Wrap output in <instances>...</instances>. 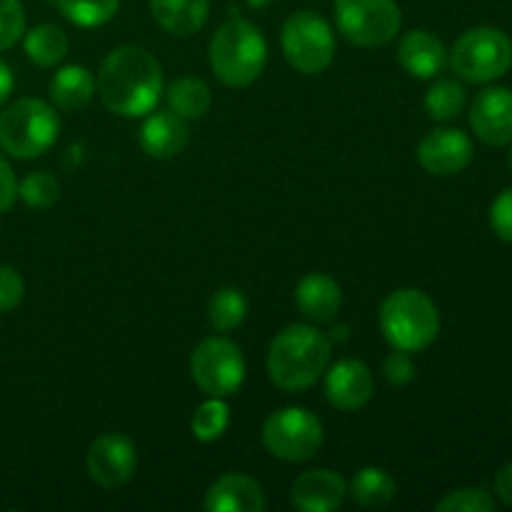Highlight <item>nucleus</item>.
Masks as SVG:
<instances>
[{"label": "nucleus", "instance_id": "obj_1", "mask_svg": "<svg viewBox=\"0 0 512 512\" xmlns=\"http://www.w3.org/2000/svg\"><path fill=\"white\" fill-rule=\"evenodd\" d=\"M100 100L120 118H140L163 95V68L140 45H120L103 60L95 80Z\"/></svg>", "mask_w": 512, "mask_h": 512}, {"label": "nucleus", "instance_id": "obj_2", "mask_svg": "<svg viewBox=\"0 0 512 512\" xmlns=\"http://www.w3.org/2000/svg\"><path fill=\"white\" fill-rule=\"evenodd\" d=\"M330 338L313 325H288L268 348V375L275 388L300 393L318 383L330 365Z\"/></svg>", "mask_w": 512, "mask_h": 512}, {"label": "nucleus", "instance_id": "obj_3", "mask_svg": "<svg viewBox=\"0 0 512 512\" xmlns=\"http://www.w3.org/2000/svg\"><path fill=\"white\" fill-rule=\"evenodd\" d=\"M208 60L220 83L230 88H248L268 63L263 30L245 18H230L210 40Z\"/></svg>", "mask_w": 512, "mask_h": 512}, {"label": "nucleus", "instance_id": "obj_4", "mask_svg": "<svg viewBox=\"0 0 512 512\" xmlns=\"http://www.w3.org/2000/svg\"><path fill=\"white\" fill-rule=\"evenodd\" d=\"M380 330L393 350L420 353L438 340L440 313L418 288H400L380 305Z\"/></svg>", "mask_w": 512, "mask_h": 512}, {"label": "nucleus", "instance_id": "obj_5", "mask_svg": "<svg viewBox=\"0 0 512 512\" xmlns=\"http://www.w3.org/2000/svg\"><path fill=\"white\" fill-rule=\"evenodd\" d=\"M58 135V113L40 98H20L0 113V148L18 160L48 153Z\"/></svg>", "mask_w": 512, "mask_h": 512}, {"label": "nucleus", "instance_id": "obj_6", "mask_svg": "<svg viewBox=\"0 0 512 512\" xmlns=\"http://www.w3.org/2000/svg\"><path fill=\"white\" fill-rule=\"evenodd\" d=\"M448 63L453 73L468 83H490L503 78L512 68L510 35L490 25L468 30L453 45Z\"/></svg>", "mask_w": 512, "mask_h": 512}, {"label": "nucleus", "instance_id": "obj_7", "mask_svg": "<svg viewBox=\"0 0 512 512\" xmlns=\"http://www.w3.org/2000/svg\"><path fill=\"white\" fill-rule=\"evenodd\" d=\"M283 55L298 73L318 75L330 68L335 58V35L325 18L313 10H298L280 30Z\"/></svg>", "mask_w": 512, "mask_h": 512}, {"label": "nucleus", "instance_id": "obj_8", "mask_svg": "<svg viewBox=\"0 0 512 512\" xmlns=\"http://www.w3.org/2000/svg\"><path fill=\"white\" fill-rule=\"evenodd\" d=\"M263 445L273 458L305 463L323 445V423L305 408L275 410L263 423Z\"/></svg>", "mask_w": 512, "mask_h": 512}, {"label": "nucleus", "instance_id": "obj_9", "mask_svg": "<svg viewBox=\"0 0 512 512\" xmlns=\"http://www.w3.org/2000/svg\"><path fill=\"white\" fill-rule=\"evenodd\" d=\"M335 25L358 48H380L400 33L403 13L395 0H335Z\"/></svg>", "mask_w": 512, "mask_h": 512}, {"label": "nucleus", "instance_id": "obj_10", "mask_svg": "<svg viewBox=\"0 0 512 512\" xmlns=\"http://www.w3.org/2000/svg\"><path fill=\"white\" fill-rule=\"evenodd\" d=\"M190 375L208 398H230L245 380L243 350L228 338H205L190 355Z\"/></svg>", "mask_w": 512, "mask_h": 512}, {"label": "nucleus", "instance_id": "obj_11", "mask_svg": "<svg viewBox=\"0 0 512 512\" xmlns=\"http://www.w3.org/2000/svg\"><path fill=\"white\" fill-rule=\"evenodd\" d=\"M88 475L95 485L115 490L128 483L138 468V453L133 440L120 433H105L95 438L88 448Z\"/></svg>", "mask_w": 512, "mask_h": 512}, {"label": "nucleus", "instance_id": "obj_12", "mask_svg": "<svg viewBox=\"0 0 512 512\" xmlns=\"http://www.w3.org/2000/svg\"><path fill=\"white\" fill-rule=\"evenodd\" d=\"M418 160L430 175H458L473 160V140L458 128H435L418 143Z\"/></svg>", "mask_w": 512, "mask_h": 512}, {"label": "nucleus", "instance_id": "obj_13", "mask_svg": "<svg viewBox=\"0 0 512 512\" xmlns=\"http://www.w3.org/2000/svg\"><path fill=\"white\" fill-rule=\"evenodd\" d=\"M375 393V380L363 360L343 358L325 370V395L330 405L338 410L353 413L365 408Z\"/></svg>", "mask_w": 512, "mask_h": 512}, {"label": "nucleus", "instance_id": "obj_14", "mask_svg": "<svg viewBox=\"0 0 512 512\" xmlns=\"http://www.w3.org/2000/svg\"><path fill=\"white\" fill-rule=\"evenodd\" d=\"M470 128L483 143L495 148L512 143V90L485 88L475 95L470 105Z\"/></svg>", "mask_w": 512, "mask_h": 512}, {"label": "nucleus", "instance_id": "obj_15", "mask_svg": "<svg viewBox=\"0 0 512 512\" xmlns=\"http://www.w3.org/2000/svg\"><path fill=\"white\" fill-rule=\"evenodd\" d=\"M348 495V485L333 470H305L290 488V503L300 512H330L340 508Z\"/></svg>", "mask_w": 512, "mask_h": 512}, {"label": "nucleus", "instance_id": "obj_16", "mask_svg": "<svg viewBox=\"0 0 512 512\" xmlns=\"http://www.w3.org/2000/svg\"><path fill=\"white\" fill-rule=\"evenodd\" d=\"M203 505L208 512H263L268 503L258 480L243 473H225L210 485Z\"/></svg>", "mask_w": 512, "mask_h": 512}, {"label": "nucleus", "instance_id": "obj_17", "mask_svg": "<svg viewBox=\"0 0 512 512\" xmlns=\"http://www.w3.org/2000/svg\"><path fill=\"white\" fill-rule=\"evenodd\" d=\"M188 138V125L173 110H155V113L150 110L140 128V148L145 150V155L158 160H168L183 153Z\"/></svg>", "mask_w": 512, "mask_h": 512}, {"label": "nucleus", "instance_id": "obj_18", "mask_svg": "<svg viewBox=\"0 0 512 512\" xmlns=\"http://www.w3.org/2000/svg\"><path fill=\"white\" fill-rule=\"evenodd\" d=\"M398 60L413 78L430 80L448 63V50L443 40L428 30H410L398 43Z\"/></svg>", "mask_w": 512, "mask_h": 512}, {"label": "nucleus", "instance_id": "obj_19", "mask_svg": "<svg viewBox=\"0 0 512 512\" xmlns=\"http://www.w3.org/2000/svg\"><path fill=\"white\" fill-rule=\"evenodd\" d=\"M295 303L310 323H333L343 305V290L330 275L308 273L298 283Z\"/></svg>", "mask_w": 512, "mask_h": 512}, {"label": "nucleus", "instance_id": "obj_20", "mask_svg": "<svg viewBox=\"0 0 512 512\" xmlns=\"http://www.w3.org/2000/svg\"><path fill=\"white\" fill-rule=\"evenodd\" d=\"M155 23L173 35H193L208 23L210 0H148Z\"/></svg>", "mask_w": 512, "mask_h": 512}, {"label": "nucleus", "instance_id": "obj_21", "mask_svg": "<svg viewBox=\"0 0 512 512\" xmlns=\"http://www.w3.org/2000/svg\"><path fill=\"white\" fill-rule=\"evenodd\" d=\"M95 95V78L85 65H65L50 80V100L58 110L73 113L85 108Z\"/></svg>", "mask_w": 512, "mask_h": 512}, {"label": "nucleus", "instance_id": "obj_22", "mask_svg": "<svg viewBox=\"0 0 512 512\" xmlns=\"http://www.w3.org/2000/svg\"><path fill=\"white\" fill-rule=\"evenodd\" d=\"M165 100H168V110H173L178 118L188 120H200L213 105V93H210V85L200 78H185L173 80L165 90Z\"/></svg>", "mask_w": 512, "mask_h": 512}, {"label": "nucleus", "instance_id": "obj_23", "mask_svg": "<svg viewBox=\"0 0 512 512\" xmlns=\"http://www.w3.org/2000/svg\"><path fill=\"white\" fill-rule=\"evenodd\" d=\"M23 48L25 55L33 60L35 65L40 68H53V65H60L68 55V35L53 23H43V25H35L25 33L23 38Z\"/></svg>", "mask_w": 512, "mask_h": 512}, {"label": "nucleus", "instance_id": "obj_24", "mask_svg": "<svg viewBox=\"0 0 512 512\" xmlns=\"http://www.w3.org/2000/svg\"><path fill=\"white\" fill-rule=\"evenodd\" d=\"M395 490V480L383 468H363L353 475L348 493L360 508L375 510L393 503Z\"/></svg>", "mask_w": 512, "mask_h": 512}, {"label": "nucleus", "instance_id": "obj_25", "mask_svg": "<svg viewBox=\"0 0 512 512\" xmlns=\"http://www.w3.org/2000/svg\"><path fill=\"white\" fill-rule=\"evenodd\" d=\"M248 318V298L238 288H220L208 300V320L220 333L240 328Z\"/></svg>", "mask_w": 512, "mask_h": 512}, {"label": "nucleus", "instance_id": "obj_26", "mask_svg": "<svg viewBox=\"0 0 512 512\" xmlns=\"http://www.w3.org/2000/svg\"><path fill=\"white\" fill-rule=\"evenodd\" d=\"M465 108V88L458 80H438L425 93V113L438 123L455 120Z\"/></svg>", "mask_w": 512, "mask_h": 512}, {"label": "nucleus", "instance_id": "obj_27", "mask_svg": "<svg viewBox=\"0 0 512 512\" xmlns=\"http://www.w3.org/2000/svg\"><path fill=\"white\" fill-rule=\"evenodd\" d=\"M60 13L80 28H100L115 18L120 0H55Z\"/></svg>", "mask_w": 512, "mask_h": 512}, {"label": "nucleus", "instance_id": "obj_28", "mask_svg": "<svg viewBox=\"0 0 512 512\" xmlns=\"http://www.w3.org/2000/svg\"><path fill=\"white\" fill-rule=\"evenodd\" d=\"M230 425V408L225 403V398H208L205 403L198 405V410L193 413L190 420V430H193V438L200 443H213L220 435L228 430Z\"/></svg>", "mask_w": 512, "mask_h": 512}, {"label": "nucleus", "instance_id": "obj_29", "mask_svg": "<svg viewBox=\"0 0 512 512\" xmlns=\"http://www.w3.org/2000/svg\"><path fill=\"white\" fill-rule=\"evenodd\" d=\"M18 198L23 200L25 205H30V208H50V205L58 203L60 198L58 178H55L53 173H45V170L25 175L23 183L18 185Z\"/></svg>", "mask_w": 512, "mask_h": 512}, {"label": "nucleus", "instance_id": "obj_30", "mask_svg": "<svg viewBox=\"0 0 512 512\" xmlns=\"http://www.w3.org/2000/svg\"><path fill=\"white\" fill-rule=\"evenodd\" d=\"M495 498L485 488H458L435 503L438 512H495Z\"/></svg>", "mask_w": 512, "mask_h": 512}, {"label": "nucleus", "instance_id": "obj_31", "mask_svg": "<svg viewBox=\"0 0 512 512\" xmlns=\"http://www.w3.org/2000/svg\"><path fill=\"white\" fill-rule=\"evenodd\" d=\"M25 35V10L20 0H0V53Z\"/></svg>", "mask_w": 512, "mask_h": 512}, {"label": "nucleus", "instance_id": "obj_32", "mask_svg": "<svg viewBox=\"0 0 512 512\" xmlns=\"http://www.w3.org/2000/svg\"><path fill=\"white\" fill-rule=\"evenodd\" d=\"M23 295L25 283L18 270L10 268V265H0V315L18 308Z\"/></svg>", "mask_w": 512, "mask_h": 512}, {"label": "nucleus", "instance_id": "obj_33", "mask_svg": "<svg viewBox=\"0 0 512 512\" xmlns=\"http://www.w3.org/2000/svg\"><path fill=\"white\" fill-rule=\"evenodd\" d=\"M383 375L390 385H395V388H403V385L413 383L415 363L413 358H410V353H405V350H393V353L385 358Z\"/></svg>", "mask_w": 512, "mask_h": 512}, {"label": "nucleus", "instance_id": "obj_34", "mask_svg": "<svg viewBox=\"0 0 512 512\" xmlns=\"http://www.w3.org/2000/svg\"><path fill=\"white\" fill-rule=\"evenodd\" d=\"M490 228L500 240L512 243V188L503 190L490 208Z\"/></svg>", "mask_w": 512, "mask_h": 512}, {"label": "nucleus", "instance_id": "obj_35", "mask_svg": "<svg viewBox=\"0 0 512 512\" xmlns=\"http://www.w3.org/2000/svg\"><path fill=\"white\" fill-rule=\"evenodd\" d=\"M15 198H18V180H15V173L8 160L0 155V215L13 208Z\"/></svg>", "mask_w": 512, "mask_h": 512}, {"label": "nucleus", "instance_id": "obj_36", "mask_svg": "<svg viewBox=\"0 0 512 512\" xmlns=\"http://www.w3.org/2000/svg\"><path fill=\"white\" fill-rule=\"evenodd\" d=\"M495 493L508 508H512V463L500 468V473L495 475Z\"/></svg>", "mask_w": 512, "mask_h": 512}, {"label": "nucleus", "instance_id": "obj_37", "mask_svg": "<svg viewBox=\"0 0 512 512\" xmlns=\"http://www.w3.org/2000/svg\"><path fill=\"white\" fill-rule=\"evenodd\" d=\"M13 85H15L13 70H10V65L5 63V60H0V105L8 103L10 93H13Z\"/></svg>", "mask_w": 512, "mask_h": 512}, {"label": "nucleus", "instance_id": "obj_38", "mask_svg": "<svg viewBox=\"0 0 512 512\" xmlns=\"http://www.w3.org/2000/svg\"><path fill=\"white\" fill-rule=\"evenodd\" d=\"M330 343H345V340L350 338V328L345 323H335L333 328H330Z\"/></svg>", "mask_w": 512, "mask_h": 512}, {"label": "nucleus", "instance_id": "obj_39", "mask_svg": "<svg viewBox=\"0 0 512 512\" xmlns=\"http://www.w3.org/2000/svg\"><path fill=\"white\" fill-rule=\"evenodd\" d=\"M245 3H248L250 8H255V10H258V8H265V5H268L270 0H245Z\"/></svg>", "mask_w": 512, "mask_h": 512}, {"label": "nucleus", "instance_id": "obj_40", "mask_svg": "<svg viewBox=\"0 0 512 512\" xmlns=\"http://www.w3.org/2000/svg\"><path fill=\"white\" fill-rule=\"evenodd\" d=\"M508 168H510V173H512V148H510V153H508Z\"/></svg>", "mask_w": 512, "mask_h": 512}]
</instances>
